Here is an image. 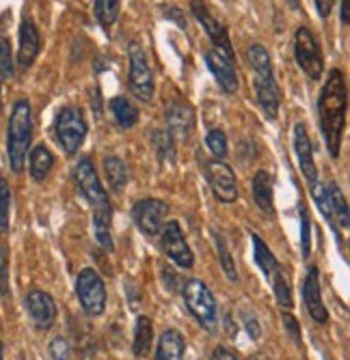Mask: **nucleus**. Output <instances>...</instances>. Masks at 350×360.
Segmentation results:
<instances>
[{
    "label": "nucleus",
    "mask_w": 350,
    "mask_h": 360,
    "mask_svg": "<svg viewBox=\"0 0 350 360\" xmlns=\"http://www.w3.org/2000/svg\"><path fill=\"white\" fill-rule=\"evenodd\" d=\"M346 108H348V91L346 80L339 70H331L325 86L318 97V115H320V129L331 158L339 155L342 149V134L346 123Z\"/></svg>",
    "instance_id": "1"
},
{
    "label": "nucleus",
    "mask_w": 350,
    "mask_h": 360,
    "mask_svg": "<svg viewBox=\"0 0 350 360\" xmlns=\"http://www.w3.org/2000/svg\"><path fill=\"white\" fill-rule=\"evenodd\" d=\"M30 141H33V112L26 100H18L13 104L7 129V158L13 173H22Z\"/></svg>",
    "instance_id": "2"
},
{
    "label": "nucleus",
    "mask_w": 350,
    "mask_h": 360,
    "mask_svg": "<svg viewBox=\"0 0 350 360\" xmlns=\"http://www.w3.org/2000/svg\"><path fill=\"white\" fill-rule=\"evenodd\" d=\"M182 298L188 307V311L195 315V319L204 326L206 330H216L218 326V307L212 296V291L208 289L206 283L190 278L182 285Z\"/></svg>",
    "instance_id": "3"
},
{
    "label": "nucleus",
    "mask_w": 350,
    "mask_h": 360,
    "mask_svg": "<svg viewBox=\"0 0 350 360\" xmlns=\"http://www.w3.org/2000/svg\"><path fill=\"white\" fill-rule=\"evenodd\" d=\"M54 136L68 155L78 153L80 145L87 139V121L82 112L72 106L61 108L54 119Z\"/></svg>",
    "instance_id": "4"
},
{
    "label": "nucleus",
    "mask_w": 350,
    "mask_h": 360,
    "mask_svg": "<svg viewBox=\"0 0 350 360\" xmlns=\"http://www.w3.org/2000/svg\"><path fill=\"white\" fill-rule=\"evenodd\" d=\"M294 56L299 68L305 72L309 80H320L323 70H325V58L320 44H318L315 35L307 26H299L296 35H294Z\"/></svg>",
    "instance_id": "5"
},
{
    "label": "nucleus",
    "mask_w": 350,
    "mask_h": 360,
    "mask_svg": "<svg viewBox=\"0 0 350 360\" xmlns=\"http://www.w3.org/2000/svg\"><path fill=\"white\" fill-rule=\"evenodd\" d=\"M128 63H130V70H128L130 91L141 102H149L154 97V74H151L145 50L137 41H130L128 46Z\"/></svg>",
    "instance_id": "6"
},
{
    "label": "nucleus",
    "mask_w": 350,
    "mask_h": 360,
    "mask_svg": "<svg viewBox=\"0 0 350 360\" xmlns=\"http://www.w3.org/2000/svg\"><path fill=\"white\" fill-rule=\"evenodd\" d=\"M76 293L80 307L89 313V315H102L106 309V287L102 276L91 270L85 268L78 278H76Z\"/></svg>",
    "instance_id": "7"
},
{
    "label": "nucleus",
    "mask_w": 350,
    "mask_h": 360,
    "mask_svg": "<svg viewBox=\"0 0 350 360\" xmlns=\"http://www.w3.org/2000/svg\"><path fill=\"white\" fill-rule=\"evenodd\" d=\"M206 179H208V186H210L212 194L220 203H234L238 199L236 173L223 160L214 158V160L206 162Z\"/></svg>",
    "instance_id": "8"
},
{
    "label": "nucleus",
    "mask_w": 350,
    "mask_h": 360,
    "mask_svg": "<svg viewBox=\"0 0 350 360\" xmlns=\"http://www.w3.org/2000/svg\"><path fill=\"white\" fill-rule=\"evenodd\" d=\"M72 175H74V181H76L78 190L82 192V196L91 203V207L111 205L108 194H106V190H104V186H102L98 173H95L89 158H82L78 162V165L74 167V171H72Z\"/></svg>",
    "instance_id": "9"
},
{
    "label": "nucleus",
    "mask_w": 350,
    "mask_h": 360,
    "mask_svg": "<svg viewBox=\"0 0 350 360\" xmlns=\"http://www.w3.org/2000/svg\"><path fill=\"white\" fill-rule=\"evenodd\" d=\"M167 214H169V205L163 199H141L132 207V220L149 238L161 233V229L167 222Z\"/></svg>",
    "instance_id": "10"
},
{
    "label": "nucleus",
    "mask_w": 350,
    "mask_h": 360,
    "mask_svg": "<svg viewBox=\"0 0 350 360\" xmlns=\"http://www.w3.org/2000/svg\"><path fill=\"white\" fill-rule=\"evenodd\" d=\"M161 244H163V250L167 252V257L177 264L180 268L184 270H190L195 264V257H193V250H190L188 242L184 240V233L180 229V222L171 220V222H165V226L161 229Z\"/></svg>",
    "instance_id": "11"
},
{
    "label": "nucleus",
    "mask_w": 350,
    "mask_h": 360,
    "mask_svg": "<svg viewBox=\"0 0 350 360\" xmlns=\"http://www.w3.org/2000/svg\"><path fill=\"white\" fill-rule=\"evenodd\" d=\"M206 63L212 76L216 78L218 86L225 93H236L238 91V74L234 68V56H227L223 50L212 48L206 52Z\"/></svg>",
    "instance_id": "12"
},
{
    "label": "nucleus",
    "mask_w": 350,
    "mask_h": 360,
    "mask_svg": "<svg viewBox=\"0 0 350 360\" xmlns=\"http://www.w3.org/2000/svg\"><path fill=\"white\" fill-rule=\"evenodd\" d=\"M24 307H26L30 319H33V323L37 326L39 330H50L54 326L56 304H54L50 293L39 291V289L28 291V296L24 298Z\"/></svg>",
    "instance_id": "13"
},
{
    "label": "nucleus",
    "mask_w": 350,
    "mask_h": 360,
    "mask_svg": "<svg viewBox=\"0 0 350 360\" xmlns=\"http://www.w3.org/2000/svg\"><path fill=\"white\" fill-rule=\"evenodd\" d=\"M190 9H193V15L197 18V22L204 26V30L208 32V37L212 39L214 48L223 50L227 56H234V50H232V44H230V35L225 26H223L216 18H212V13L208 11L204 0H193L190 3Z\"/></svg>",
    "instance_id": "14"
},
{
    "label": "nucleus",
    "mask_w": 350,
    "mask_h": 360,
    "mask_svg": "<svg viewBox=\"0 0 350 360\" xmlns=\"http://www.w3.org/2000/svg\"><path fill=\"white\" fill-rule=\"evenodd\" d=\"M253 86H256V95H258V102L264 110V115L268 119H277L279 112V86L270 70H258L256 72V80H253Z\"/></svg>",
    "instance_id": "15"
},
{
    "label": "nucleus",
    "mask_w": 350,
    "mask_h": 360,
    "mask_svg": "<svg viewBox=\"0 0 350 360\" xmlns=\"http://www.w3.org/2000/svg\"><path fill=\"white\" fill-rule=\"evenodd\" d=\"M294 151H296L299 167H301V173H303L305 181L309 186H313L318 181V167L313 162V149H311V141H309L305 123L294 125Z\"/></svg>",
    "instance_id": "16"
},
{
    "label": "nucleus",
    "mask_w": 350,
    "mask_h": 360,
    "mask_svg": "<svg viewBox=\"0 0 350 360\" xmlns=\"http://www.w3.org/2000/svg\"><path fill=\"white\" fill-rule=\"evenodd\" d=\"M303 298H305V304H307V311H309L311 319L315 323H327L329 313H327L325 302H323L320 278H318V268L315 266H311L307 270V276H305V283H303Z\"/></svg>",
    "instance_id": "17"
},
{
    "label": "nucleus",
    "mask_w": 350,
    "mask_h": 360,
    "mask_svg": "<svg viewBox=\"0 0 350 360\" xmlns=\"http://www.w3.org/2000/svg\"><path fill=\"white\" fill-rule=\"evenodd\" d=\"M39 50H42V37H39L37 26L30 20H24L20 24V46H18V65L20 68L28 70L30 65L35 63Z\"/></svg>",
    "instance_id": "18"
},
{
    "label": "nucleus",
    "mask_w": 350,
    "mask_h": 360,
    "mask_svg": "<svg viewBox=\"0 0 350 360\" xmlns=\"http://www.w3.org/2000/svg\"><path fill=\"white\" fill-rule=\"evenodd\" d=\"M167 125H169L167 132L173 139L184 141L190 134L193 125H195V112H193V108H190L186 102H180V100L171 102L167 106Z\"/></svg>",
    "instance_id": "19"
},
{
    "label": "nucleus",
    "mask_w": 350,
    "mask_h": 360,
    "mask_svg": "<svg viewBox=\"0 0 350 360\" xmlns=\"http://www.w3.org/2000/svg\"><path fill=\"white\" fill-rule=\"evenodd\" d=\"M251 192H253V201L258 203V207L264 214H273L275 205H273V179L266 171H258L253 175L251 181Z\"/></svg>",
    "instance_id": "20"
},
{
    "label": "nucleus",
    "mask_w": 350,
    "mask_h": 360,
    "mask_svg": "<svg viewBox=\"0 0 350 360\" xmlns=\"http://www.w3.org/2000/svg\"><path fill=\"white\" fill-rule=\"evenodd\" d=\"M184 352H186L184 337L175 328H169L161 335V341H158L156 360H184Z\"/></svg>",
    "instance_id": "21"
},
{
    "label": "nucleus",
    "mask_w": 350,
    "mask_h": 360,
    "mask_svg": "<svg viewBox=\"0 0 350 360\" xmlns=\"http://www.w3.org/2000/svg\"><path fill=\"white\" fill-rule=\"evenodd\" d=\"M54 169V155L52 151L46 147V145H37L30 151V158H28V171H30V177L33 181H44L50 171Z\"/></svg>",
    "instance_id": "22"
},
{
    "label": "nucleus",
    "mask_w": 350,
    "mask_h": 360,
    "mask_svg": "<svg viewBox=\"0 0 350 360\" xmlns=\"http://www.w3.org/2000/svg\"><path fill=\"white\" fill-rule=\"evenodd\" d=\"M111 222H113V207H93V231L95 240L100 246H104L108 252L113 250V236H111Z\"/></svg>",
    "instance_id": "23"
},
{
    "label": "nucleus",
    "mask_w": 350,
    "mask_h": 360,
    "mask_svg": "<svg viewBox=\"0 0 350 360\" xmlns=\"http://www.w3.org/2000/svg\"><path fill=\"white\" fill-rule=\"evenodd\" d=\"M251 242H253V257H256V264L258 268L268 276L273 278L275 274L281 272V266H279V261L277 257L270 252V248L266 246V242L258 236V233H251Z\"/></svg>",
    "instance_id": "24"
},
{
    "label": "nucleus",
    "mask_w": 350,
    "mask_h": 360,
    "mask_svg": "<svg viewBox=\"0 0 350 360\" xmlns=\"http://www.w3.org/2000/svg\"><path fill=\"white\" fill-rule=\"evenodd\" d=\"M104 173H106V181L108 186L115 190V192H121L125 186H128V179H130V173H128V167H125V162L117 155H106L104 158Z\"/></svg>",
    "instance_id": "25"
},
{
    "label": "nucleus",
    "mask_w": 350,
    "mask_h": 360,
    "mask_svg": "<svg viewBox=\"0 0 350 360\" xmlns=\"http://www.w3.org/2000/svg\"><path fill=\"white\" fill-rule=\"evenodd\" d=\"M151 343H154V326H151V319L141 315L137 319V326H135V339H132V352L139 356V358H145L151 349Z\"/></svg>",
    "instance_id": "26"
},
{
    "label": "nucleus",
    "mask_w": 350,
    "mask_h": 360,
    "mask_svg": "<svg viewBox=\"0 0 350 360\" xmlns=\"http://www.w3.org/2000/svg\"><path fill=\"white\" fill-rule=\"evenodd\" d=\"M111 110H113V117L115 121L123 127V129H130L139 123V110L125 100V97L117 95L111 100Z\"/></svg>",
    "instance_id": "27"
},
{
    "label": "nucleus",
    "mask_w": 350,
    "mask_h": 360,
    "mask_svg": "<svg viewBox=\"0 0 350 360\" xmlns=\"http://www.w3.org/2000/svg\"><path fill=\"white\" fill-rule=\"evenodd\" d=\"M327 194H329V203H331V212H333V220L337 224V229L342 226L344 231L350 224V218H348V203L344 199V194L339 190L337 184H329L327 186Z\"/></svg>",
    "instance_id": "28"
},
{
    "label": "nucleus",
    "mask_w": 350,
    "mask_h": 360,
    "mask_svg": "<svg viewBox=\"0 0 350 360\" xmlns=\"http://www.w3.org/2000/svg\"><path fill=\"white\" fill-rule=\"evenodd\" d=\"M93 13L104 28L113 26L119 18V0H95Z\"/></svg>",
    "instance_id": "29"
},
{
    "label": "nucleus",
    "mask_w": 350,
    "mask_h": 360,
    "mask_svg": "<svg viewBox=\"0 0 350 360\" xmlns=\"http://www.w3.org/2000/svg\"><path fill=\"white\" fill-rule=\"evenodd\" d=\"M214 242H216V255H218V261H220V268L223 272L227 274L230 281L238 283V270H236V264H234V259L230 255V248L225 244V238H223L220 233H214Z\"/></svg>",
    "instance_id": "30"
},
{
    "label": "nucleus",
    "mask_w": 350,
    "mask_h": 360,
    "mask_svg": "<svg viewBox=\"0 0 350 360\" xmlns=\"http://www.w3.org/2000/svg\"><path fill=\"white\" fill-rule=\"evenodd\" d=\"M151 143H154L158 155H161V160L173 162V158H175V147H173V136L167 132V129H156V132L151 134Z\"/></svg>",
    "instance_id": "31"
},
{
    "label": "nucleus",
    "mask_w": 350,
    "mask_h": 360,
    "mask_svg": "<svg viewBox=\"0 0 350 360\" xmlns=\"http://www.w3.org/2000/svg\"><path fill=\"white\" fill-rule=\"evenodd\" d=\"M9 212H11V190L0 175V236L9 231Z\"/></svg>",
    "instance_id": "32"
},
{
    "label": "nucleus",
    "mask_w": 350,
    "mask_h": 360,
    "mask_svg": "<svg viewBox=\"0 0 350 360\" xmlns=\"http://www.w3.org/2000/svg\"><path fill=\"white\" fill-rule=\"evenodd\" d=\"M206 145H208V149H210V153L216 158V160H223L227 155V136H225V132L223 129H210L208 132V136H206Z\"/></svg>",
    "instance_id": "33"
},
{
    "label": "nucleus",
    "mask_w": 350,
    "mask_h": 360,
    "mask_svg": "<svg viewBox=\"0 0 350 360\" xmlns=\"http://www.w3.org/2000/svg\"><path fill=\"white\" fill-rule=\"evenodd\" d=\"M273 281H275V296H277V302H279V307L283 309V311H290L292 307H294V300H292V291H290V287H288V283H285V278H283V274L279 272V274H275L273 276Z\"/></svg>",
    "instance_id": "34"
},
{
    "label": "nucleus",
    "mask_w": 350,
    "mask_h": 360,
    "mask_svg": "<svg viewBox=\"0 0 350 360\" xmlns=\"http://www.w3.org/2000/svg\"><path fill=\"white\" fill-rule=\"evenodd\" d=\"M0 74H3V78L13 76V54L7 37H0Z\"/></svg>",
    "instance_id": "35"
},
{
    "label": "nucleus",
    "mask_w": 350,
    "mask_h": 360,
    "mask_svg": "<svg viewBox=\"0 0 350 360\" xmlns=\"http://www.w3.org/2000/svg\"><path fill=\"white\" fill-rule=\"evenodd\" d=\"M0 296H9V252L5 244H0Z\"/></svg>",
    "instance_id": "36"
},
{
    "label": "nucleus",
    "mask_w": 350,
    "mask_h": 360,
    "mask_svg": "<svg viewBox=\"0 0 350 360\" xmlns=\"http://www.w3.org/2000/svg\"><path fill=\"white\" fill-rule=\"evenodd\" d=\"M309 214L301 205V246H303V259H309L311 255V242H309Z\"/></svg>",
    "instance_id": "37"
},
{
    "label": "nucleus",
    "mask_w": 350,
    "mask_h": 360,
    "mask_svg": "<svg viewBox=\"0 0 350 360\" xmlns=\"http://www.w3.org/2000/svg\"><path fill=\"white\" fill-rule=\"evenodd\" d=\"M281 319H283V328H285V333H288V337H290L296 345H301V328H299L296 317L290 315L288 311H283V313H281Z\"/></svg>",
    "instance_id": "38"
},
{
    "label": "nucleus",
    "mask_w": 350,
    "mask_h": 360,
    "mask_svg": "<svg viewBox=\"0 0 350 360\" xmlns=\"http://www.w3.org/2000/svg\"><path fill=\"white\" fill-rule=\"evenodd\" d=\"M50 360H70V343L63 337L52 339V343H50Z\"/></svg>",
    "instance_id": "39"
},
{
    "label": "nucleus",
    "mask_w": 350,
    "mask_h": 360,
    "mask_svg": "<svg viewBox=\"0 0 350 360\" xmlns=\"http://www.w3.org/2000/svg\"><path fill=\"white\" fill-rule=\"evenodd\" d=\"M242 323H244V328H246V333H249V337L253 341L260 339L262 328H260V321L256 319V315H251L249 311H242Z\"/></svg>",
    "instance_id": "40"
},
{
    "label": "nucleus",
    "mask_w": 350,
    "mask_h": 360,
    "mask_svg": "<svg viewBox=\"0 0 350 360\" xmlns=\"http://www.w3.org/2000/svg\"><path fill=\"white\" fill-rule=\"evenodd\" d=\"M212 360H240V356L236 352L227 349V347L218 345V347L212 349Z\"/></svg>",
    "instance_id": "41"
},
{
    "label": "nucleus",
    "mask_w": 350,
    "mask_h": 360,
    "mask_svg": "<svg viewBox=\"0 0 350 360\" xmlns=\"http://www.w3.org/2000/svg\"><path fill=\"white\" fill-rule=\"evenodd\" d=\"M315 3V9H318V15H320L323 20H327L333 11V5H335V0H313Z\"/></svg>",
    "instance_id": "42"
},
{
    "label": "nucleus",
    "mask_w": 350,
    "mask_h": 360,
    "mask_svg": "<svg viewBox=\"0 0 350 360\" xmlns=\"http://www.w3.org/2000/svg\"><path fill=\"white\" fill-rule=\"evenodd\" d=\"M339 15H342V24L348 26L350 24V15H348V0H342L339 5Z\"/></svg>",
    "instance_id": "43"
},
{
    "label": "nucleus",
    "mask_w": 350,
    "mask_h": 360,
    "mask_svg": "<svg viewBox=\"0 0 350 360\" xmlns=\"http://www.w3.org/2000/svg\"><path fill=\"white\" fill-rule=\"evenodd\" d=\"M251 360H266L264 356H260V354H256V356H251Z\"/></svg>",
    "instance_id": "44"
},
{
    "label": "nucleus",
    "mask_w": 350,
    "mask_h": 360,
    "mask_svg": "<svg viewBox=\"0 0 350 360\" xmlns=\"http://www.w3.org/2000/svg\"><path fill=\"white\" fill-rule=\"evenodd\" d=\"M0 360H5V358H3V343H0Z\"/></svg>",
    "instance_id": "45"
}]
</instances>
